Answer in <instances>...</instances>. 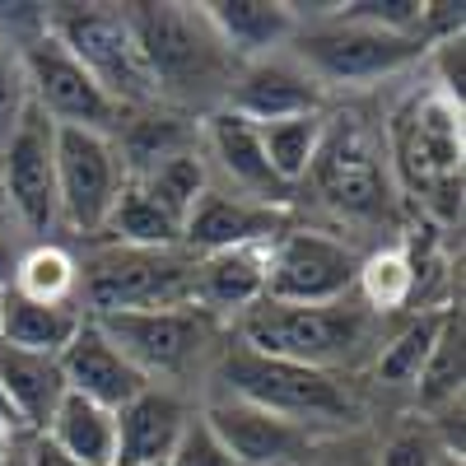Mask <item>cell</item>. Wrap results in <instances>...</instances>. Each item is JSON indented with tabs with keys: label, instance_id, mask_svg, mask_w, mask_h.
<instances>
[{
	"label": "cell",
	"instance_id": "cell-1",
	"mask_svg": "<svg viewBox=\"0 0 466 466\" xmlns=\"http://www.w3.org/2000/svg\"><path fill=\"white\" fill-rule=\"evenodd\" d=\"M219 382L228 387L233 401H248L257 410H270V415L299 424V430H308V434H313L318 424L345 430V424L360 420V401L350 397V387L336 373L257 355V350H248L243 340L224 350Z\"/></svg>",
	"mask_w": 466,
	"mask_h": 466
},
{
	"label": "cell",
	"instance_id": "cell-2",
	"mask_svg": "<svg viewBox=\"0 0 466 466\" xmlns=\"http://www.w3.org/2000/svg\"><path fill=\"white\" fill-rule=\"evenodd\" d=\"M238 340L257 355L289 360L308 369H340L369 340L364 308L350 303H276L261 299L238 313Z\"/></svg>",
	"mask_w": 466,
	"mask_h": 466
},
{
	"label": "cell",
	"instance_id": "cell-3",
	"mask_svg": "<svg viewBox=\"0 0 466 466\" xmlns=\"http://www.w3.org/2000/svg\"><path fill=\"white\" fill-rule=\"evenodd\" d=\"M392 159L415 197L452 215L461 206V103L443 89L415 94L392 116Z\"/></svg>",
	"mask_w": 466,
	"mask_h": 466
},
{
	"label": "cell",
	"instance_id": "cell-4",
	"mask_svg": "<svg viewBox=\"0 0 466 466\" xmlns=\"http://www.w3.org/2000/svg\"><path fill=\"white\" fill-rule=\"evenodd\" d=\"M47 33L94 75V85L116 107H136V103L159 98L127 10H116V5H56L47 15Z\"/></svg>",
	"mask_w": 466,
	"mask_h": 466
},
{
	"label": "cell",
	"instance_id": "cell-5",
	"mask_svg": "<svg viewBox=\"0 0 466 466\" xmlns=\"http://www.w3.org/2000/svg\"><path fill=\"white\" fill-rule=\"evenodd\" d=\"M191 266L159 248H103L80 270V294L94 308L89 318L103 313H140V308H177L191 303Z\"/></svg>",
	"mask_w": 466,
	"mask_h": 466
},
{
	"label": "cell",
	"instance_id": "cell-6",
	"mask_svg": "<svg viewBox=\"0 0 466 466\" xmlns=\"http://www.w3.org/2000/svg\"><path fill=\"white\" fill-rule=\"evenodd\" d=\"M127 19H131V33L140 43L154 94L201 89L219 75L224 47L206 28L201 10H191V5H127Z\"/></svg>",
	"mask_w": 466,
	"mask_h": 466
},
{
	"label": "cell",
	"instance_id": "cell-7",
	"mask_svg": "<svg viewBox=\"0 0 466 466\" xmlns=\"http://www.w3.org/2000/svg\"><path fill=\"white\" fill-rule=\"evenodd\" d=\"M308 177H313L318 197L345 219H382L387 206H392L387 159L360 116H340L336 127L327 122Z\"/></svg>",
	"mask_w": 466,
	"mask_h": 466
},
{
	"label": "cell",
	"instance_id": "cell-8",
	"mask_svg": "<svg viewBox=\"0 0 466 466\" xmlns=\"http://www.w3.org/2000/svg\"><path fill=\"white\" fill-rule=\"evenodd\" d=\"M24 80H28V103L52 116L56 127H75V131H98V136H112L122 127V112L98 85L94 75L75 61L56 37L43 28L24 47Z\"/></svg>",
	"mask_w": 466,
	"mask_h": 466
},
{
	"label": "cell",
	"instance_id": "cell-9",
	"mask_svg": "<svg viewBox=\"0 0 466 466\" xmlns=\"http://www.w3.org/2000/svg\"><path fill=\"white\" fill-rule=\"evenodd\" d=\"M424 52L420 37H401V33H382L355 19H331L313 33L299 37V66L327 85H360V80H382L397 75L401 66H410Z\"/></svg>",
	"mask_w": 466,
	"mask_h": 466
},
{
	"label": "cell",
	"instance_id": "cell-10",
	"mask_svg": "<svg viewBox=\"0 0 466 466\" xmlns=\"http://www.w3.org/2000/svg\"><path fill=\"white\" fill-rule=\"evenodd\" d=\"M360 257L331 233L318 228H285L270 243L266 299L276 303H345L355 289Z\"/></svg>",
	"mask_w": 466,
	"mask_h": 466
},
{
	"label": "cell",
	"instance_id": "cell-11",
	"mask_svg": "<svg viewBox=\"0 0 466 466\" xmlns=\"http://www.w3.org/2000/svg\"><path fill=\"white\" fill-rule=\"evenodd\" d=\"M127 187V164L112 136L56 127V201L61 219L80 233H98Z\"/></svg>",
	"mask_w": 466,
	"mask_h": 466
},
{
	"label": "cell",
	"instance_id": "cell-12",
	"mask_svg": "<svg viewBox=\"0 0 466 466\" xmlns=\"http://www.w3.org/2000/svg\"><path fill=\"white\" fill-rule=\"evenodd\" d=\"M94 327L154 382L159 373H177L201 355L210 340V313L191 303L177 308H140V313H103Z\"/></svg>",
	"mask_w": 466,
	"mask_h": 466
},
{
	"label": "cell",
	"instance_id": "cell-13",
	"mask_svg": "<svg viewBox=\"0 0 466 466\" xmlns=\"http://www.w3.org/2000/svg\"><path fill=\"white\" fill-rule=\"evenodd\" d=\"M0 182L5 201L33 233H52L61 224L56 201V122L43 116L33 103L24 107L19 127L0 145Z\"/></svg>",
	"mask_w": 466,
	"mask_h": 466
},
{
	"label": "cell",
	"instance_id": "cell-14",
	"mask_svg": "<svg viewBox=\"0 0 466 466\" xmlns=\"http://www.w3.org/2000/svg\"><path fill=\"white\" fill-rule=\"evenodd\" d=\"M201 420L238 466H294L313 448V434L308 430H299V424L270 415V410H257L248 401H233V397L210 401L201 410Z\"/></svg>",
	"mask_w": 466,
	"mask_h": 466
},
{
	"label": "cell",
	"instance_id": "cell-15",
	"mask_svg": "<svg viewBox=\"0 0 466 466\" xmlns=\"http://www.w3.org/2000/svg\"><path fill=\"white\" fill-rule=\"evenodd\" d=\"M289 228L285 206H261L252 197H224V191H201V201L191 206L182 224V243L191 252H228V248H248V243H276Z\"/></svg>",
	"mask_w": 466,
	"mask_h": 466
},
{
	"label": "cell",
	"instance_id": "cell-16",
	"mask_svg": "<svg viewBox=\"0 0 466 466\" xmlns=\"http://www.w3.org/2000/svg\"><path fill=\"white\" fill-rule=\"evenodd\" d=\"M56 364H61V378H66V392L89 397L107 410H122L127 401H136L149 387V378L94 327V318H85V327L75 331V340L56 355Z\"/></svg>",
	"mask_w": 466,
	"mask_h": 466
},
{
	"label": "cell",
	"instance_id": "cell-17",
	"mask_svg": "<svg viewBox=\"0 0 466 466\" xmlns=\"http://www.w3.org/2000/svg\"><path fill=\"white\" fill-rule=\"evenodd\" d=\"M224 107L248 116L252 127H270V122H285V116L322 112V85L303 66L257 61V66H248L238 75V80H228Z\"/></svg>",
	"mask_w": 466,
	"mask_h": 466
},
{
	"label": "cell",
	"instance_id": "cell-18",
	"mask_svg": "<svg viewBox=\"0 0 466 466\" xmlns=\"http://www.w3.org/2000/svg\"><path fill=\"white\" fill-rule=\"evenodd\" d=\"M187 406L168 387H145L136 401L116 410V461L112 466H168L182 430H187Z\"/></svg>",
	"mask_w": 466,
	"mask_h": 466
},
{
	"label": "cell",
	"instance_id": "cell-19",
	"mask_svg": "<svg viewBox=\"0 0 466 466\" xmlns=\"http://www.w3.org/2000/svg\"><path fill=\"white\" fill-rule=\"evenodd\" d=\"M266 270H270V243H248L210 252L191 266V308L201 313H248L266 299Z\"/></svg>",
	"mask_w": 466,
	"mask_h": 466
},
{
	"label": "cell",
	"instance_id": "cell-20",
	"mask_svg": "<svg viewBox=\"0 0 466 466\" xmlns=\"http://www.w3.org/2000/svg\"><path fill=\"white\" fill-rule=\"evenodd\" d=\"M201 19L215 43L248 66L270 61V52L294 37V5H280V0H215V5H201Z\"/></svg>",
	"mask_w": 466,
	"mask_h": 466
},
{
	"label": "cell",
	"instance_id": "cell-21",
	"mask_svg": "<svg viewBox=\"0 0 466 466\" xmlns=\"http://www.w3.org/2000/svg\"><path fill=\"white\" fill-rule=\"evenodd\" d=\"M206 145H210V154L219 159V168L243 187V197H252L261 206H289L294 191L280 187V177L270 173L266 149H261V131L248 122V116L228 112V107L210 112L206 116Z\"/></svg>",
	"mask_w": 466,
	"mask_h": 466
},
{
	"label": "cell",
	"instance_id": "cell-22",
	"mask_svg": "<svg viewBox=\"0 0 466 466\" xmlns=\"http://www.w3.org/2000/svg\"><path fill=\"white\" fill-rule=\"evenodd\" d=\"M0 397L10 406L15 430H47L52 410L66 397L61 364L47 355H24V350L0 345Z\"/></svg>",
	"mask_w": 466,
	"mask_h": 466
},
{
	"label": "cell",
	"instance_id": "cell-23",
	"mask_svg": "<svg viewBox=\"0 0 466 466\" xmlns=\"http://www.w3.org/2000/svg\"><path fill=\"white\" fill-rule=\"evenodd\" d=\"M47 443L80 466H112L116 461V410L66 392L47 420Z\"/></svg>",
	"mask_w": 466,
	"mask_h": 466
},
{
	"label": "cell",
	"instance_id": "cell-24",
	"mask_svg": "<svg viewBox=\"0 0 466 466\" xmlns=\"http://www.w3.org/2000/svg\"><path fill=\"white\" fill-rule=\"evenodd\" d=\"M85 327V313L75 303H28L5 289V318H0V345L24 350V355L56 360Z\"/></svg>",
	"mask_w": 466,
	"mask_h": 466
},
{
	"label": "cell",
	"instance_id": "cell-25",
	"mask_svg": "<svg viewBox=\"0 0 466 466\" xmlns=\"http://www.w3.org/2000/svg\"><path fill=\"white\" fill-rule=\"evenodd\" d=\"M257 131H261L266 164H270V173L280 177V187L294 191L299 182H308V168H313L322 131H327V116L322 112L285 116V122H270V127H257Z\"/></svg>",
	"mask_w": 466,
	"mask_h": 466
},
{
	"label": "cell",
	"instance_id": "cell-26",
	"mask_svg": "<svg viewBox=\"0 0 466 466\" xmlns=\"http://www.w3.org/2000/svg\"><path fill=\"white\" fill-rule=\"evenodd\" d=\"M145 197L159 206L177 228L187 224V215H191V206L201 201V191H206V164H201V145H191V149H182V154H173V159H164V164H154V168H145V173H136L131 177Z\"/></svg>",
	"mask_w": 466,
	"mask_h": 466
},
{
	"label": "cell",
	"instance_id": "cell-27",
	"mask_svg": "<svg viewBox=\"0 0 466 466\" xmlns=\"http://www.w3.org/2000/svg\"><path fill=\"white\" fill-rule=\"evenodd\" d=\"M10 294L28 303H75V294H80V261L56 243H37L33 252L15 261Z\"/></svg>",
	"mask_w": 466,
	"mask_h": 466
},
{
	"label": "cell",
	"instance_id": "cell-28",
	"mask_svg": "<svg viewBox=\"0 0 466 466\" xmlns=\"http://www.w3.org/2000/svg\"><path fill=\"white\" fill-rule=\"evenodd\" d=\"M98 233H107V238L122 243V248H159V252H168L173 243H182V228L159 206H154L131 177H127L122 197H116V206L107 210V219H103Z\"/></svg>",
	"mask_w": 466,
	"mask_h": 466
},
{
	"label": "cell",
	"instance_id": "cell-29",
	"mask_svg": "<svg viewBox=\"0 0 466 466\" xmlns=\"http://www.w3.org/2000/svg\"><path fill=\"white\" fill-rule=\"evenodd\" d=\"M415 285H420V270L401 248L373 252L369 261H360V276H355V289L364 294V303L373 313H397V308H406L415 299Z\"/></svg>",
	"mask_w": 466,
	"mask_h": 466
},
{
	"label": "cell",
	"instance_id": "cell-30",
	"mask_svg": "<svg viewBox=\"0 0 466 466\" xmlns=\"http://www.w3.org/2000/svg\"><path fill=\"white\" fill-rule=\"evenodd\" d=\"M443 322H448V313L415 318L406 331H397L392 340L382 345V355H378L373 373H378L382 382H392V387H406V382H415V378L424 373V364H430V355H434V340H439Z\"/></svg>",
	"mask_w": 466,
	"mask_h": 466
},
{
	"label": "cell",
	"instance_id": "cell-31",
	"mask_svg": "<svg viewBox=\"0 0 466 466\" xmlns=\"http://www.w3.org/2000/svg\"><path fill=\"white\" fill-rule=\"evenodd\" d=\"M461 373H466V364H461V313H448V322H443V331L434 340L430 364H424V373L415 378L420 401L430 410L457 406L461 401Z\"/></svg>",
	"mask_w": 466,
	"mask_h": 466
},
{
	"label": "cell",
	"instance_id": "cell-32",
	"mask_svg": "<svg viewBox=\"0 0 466 466\" xmlns=\"http://www.w3.org/2000/svg\"><path fill=\"white\" fill-rule=\"evenodd\" d=\"M28 107V80H24V61L19 52L0 37V145H5V136L19 127V116Z\"/></svg>",
	"mask_w": 466,
	"mask_h": 466
},
{
	"label": "cell",
	"instance_id": "cell-33",
	"mask_svg": "<svg viewBox=\"0 0 466 466\" xmlns=\"http://www.w3.org/2000/svg\"><path fill=\"white\" fill-rule=\"evenodd\" d=\"M443 448H439V434L434 430H420V424H410V430L392 434L382 443V457L378 466H439Z\"/></svg>",
	"mask_w": 466,
	"mask_h": 466
},
{
	"label": "cell",
	"instance_id": "cell-34",
	"mask_svg": "<svg viewBox=\"0 0 466 466\" xmlns=\"http://www.w3.org/2000/svg\"><path fill=\"white\" fill-rule=\"evenodd\" d=\"M168 466H238V461L219 448V439L206 430L201 415H191L182 439H177V448H173V457H168Z\"/></svg>",
	"mask_w": 466,
	"mask_h": 466
},
{
	"label": "cell",
	"instance_id": "cell-35",
	"mask_svg": "<svg viewBox=\"0 0 466 466\" xmlns=\"http://www.w3.org/2000/svg\"><path fill=\"white\" fill-rule=\"evenodd\" d=\"M28 466H80V461H70V457H66L61 448H52V443L43 439V443H37V448H33V457H28Z\"/></svg>",
	"mask_w": 466,
	"mask_h": 466
},
{
	"label": "cell",
	"instance_id": "cell-36",
	"mask_svg": "<svg viewBox=\"0 0 466 466\" xmlns=\"http://www.w3.org/2000/svg\"><path fill=\"white\" fill-rule=\"evenodd\" d=\"M15 261H19L15 243H10V233L0 228V285H5V289H10V276H15Z\"/></svg>",
	"mask_w": 466,
	"mask_h": 466
},
{
	"label": "cell",
	"instance_id": "cell-37",
	"mask_svg": "<svg viewBox=\"0 0 466 466\" xmlns=\"http://www.w3.org/2000/svg\"><path fill=\"white\" fill-rule=\"evenodd\" d=\"M10 443H15V434L5 430V424H0V461H5V457H10Z\"/></svg>",
	"mask_w": 466,
	"mask_h": 466
},
{
	"label": "cell",
	"instance_id": "cell-38",
	"mask_svg": "<svg viewBox=\"0 0 466 466\" xmlns=\"http://www.w3.org/2000/svg\"><path fill=\"white\" fill-rule=\"evenodd\" d=\"M439 466H466V461H461V457H452V452H443V457H439Z\"/></svg>",
	"mask_w": 466,
	"mask_h": 466
},
{
	"label": "cell",
	"instance_id": "cell-39",
	"mask_svg": "<svg viewBox=\"0 0 466 466\" xmlns=\"http://www.w3.org/2000/svg\"><path fill=\"white\" fill-rule=\"evenodd\" d=\"M0 318H5V285H0Z\"/></svg>",
	"mask_w": 466,
	"mask_h": 466
}]
</instances>
